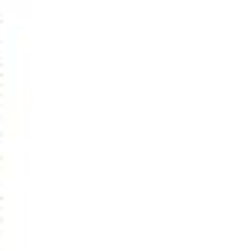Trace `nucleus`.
Segmentation results:
<instances>
[]
</instances>
